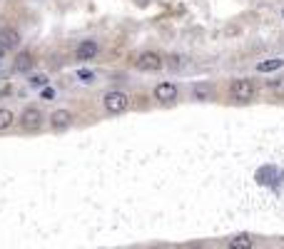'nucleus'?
<instances>
[{"mask_svg": "<svg viewBox=\"0 0 284 249\" xmlns=\"http://www.w3.org/2000/svg\"><path fill=\"white\" fill-rule=\"evenodd\" d=\"M102 105L110 115H122L127 107H130V95L122 92V90H110L105 97H102Z\"/></svg>", "mask_w": 284, "mask_h": 249, "instance_id": "f257e3e1", "label": "nucleus"}, {"mask_svg": "<svg viewBox=\"0 0 284 249\" xmlns=\"http://www.w3.org/2000/svg\"><path fill=\"white\" fill-rule=\"evenodd\" d=\"M229 95H232L237 102H252L254 95H257V87H254V82H252L249 77H239V80L232 82Z\"/></svg>", "mask_w": 284, "mask_h": 249, "instance_id": "f03ea898", "label": "nucleus"}, {"mask_svg": "<svg viewBox=\"0 0 284 249\" xmlns=\"http://www.w3.org/2000/svg\"><path fill=\"white\" fill-rule=\"evenodd\" d=\"M135 65L140 67L142 72H157V70H162V67H165V60H162V55H160V53H155V50H145V53L137 55Z\"/></svg>", "mask_w": 284, "mask_h": 249, "instance_id": "7ed1b4c3", "label": "nucleus"}, {"mask_svg": "<svg viewBox=\"0 0 284 249\" xmlns=\"http://www.w3.org/2000/svg\"><path fill=\"white\" fill-rule=\"evenodd\" d=\"M20 127H23L25 132H38V130L43 127V112H40L38 107L23 110V115H20Z\"/></svg>", "mask_w": 284, "mask_h": 249, "instance_id": "20e7f679", "label": "nucleus"}, {"mask_svg": "<svg viewBox=\"0 0 284 249\" xmlns=\"http://www.w3.org/2000/svg\"><path fill=\"white\" fill-rule=\"evenodd\" d=\"M177 85L175 82H160L157 87H155V100L157 102H162V105H172L175 100H177Z\"/></svg>", "mask_w": 284, "mask_h": 249, "instance_id": "39448f33", "label": "nucleus"}, {"mask_svg": "<svg viewBox=\"0 0 284 249\" xmlns=\"http://www.w3.org/2000/svg\"><path fill=\"white\" fill-rule=\"evenodd\" d=\"M0 48L8 53V50H18L20 48V33L15 28H3L0 30Z\"/></svg>", "mask_w": 284, "mask_h": 249, "instance_id": "423d86ee", "label": "nucleus"}, {"mask_svg": "<svg viewBox=\"0 0 284 249\" xmlns=\"http://www.w3.org/2000/svg\"><path fill=\"white\" fill-rule=\"evenodd\" d=\"M97 43L95 40H82L77 48H75V58L80 62H87V60H95V55H97Z\"/></svg>", "mask_w": 284, "mask_h": 249, "instance_id": "0eeeda50", "label": "nucleus"}, {"mask_svg": "<svg viewBox=\"0 0 284 249\" xmlns=\"http://www.w3.org/2000/svg\"><path fill=\"white\" fill-rule=\"evenodd\" d=\"M70 125H72V112L70 110H55V112L50 115V127L58 130V132L68 130Z\"/></svg>", "mask_w": 284, "mask_h": 249, "instance_id": "6e6552de", "label": "nucleus"}, {"mask_svg": "<svg viewBox=\"0 0 284 249\" xmlns=\"http://www.w3.org/2000/svg\"><path fill=\"white\" fill-rule=\"evenodd\" d=\"M33 65H35L33 53H30V50H23V53H18V58L13 62V70H15V72H30Z\"/></svg>", "mask_w": 284, "mask_h": 249, "instance_id": "1a4fd4ad", "label": "nucleus"}, {"mask_svg": "<svg viewBox=\"0 0 284 249\" xmlns=\"http://www.w3.org/2000/svg\"><path fill=\"white\" fill-rule=\"evenodd\" d=\"M252 237L249 234H237L234 239H229V247L227 249H252Z\"/></svg>", "mask_w": 284, "mask_h": 249, "instance_id": "9d476101", "label": "nucleus"}, {"mask_svg": "<svg viewBox=\"0 0 284 249\" xmlns=\"http://www.w3.org/2000/svg\"><path fill=\"white\" fill-rule=\"evenodd\" d=\"M15 122V115L10 112V110H5V107H0V132H5V130H10Z\"/></svg>", "mask_w": 284, "mask_h": 249, "instance_id": "9b49d317", "label": "nucleus"}, {"mask_svg": "<svg viewBox=\"0 0 284 249\" xmlns=\"http://www.w3.org/2000/svg\"><path fill=\"white\" fill-rule=\"evenodd\" d=\"M282 65H284L282 58H274V60H264V62H259V65H257V70H259V72H272V70H279Z\"/></svg>", "mask_w": 284, "mask_h": 249, "instance_id": "f8f14e48", "label": "nucleus"}, {"mask_svg": "<svg viewBox=\"0 0 284 249\" xmlns=\"http://www.w3.org/2000/svg\"><path fill=\"white\" fill-rule=\"evenodd\" d=\"M210 97H212V87L210 85H195V100L207 102Z\"/></svg>", "mask_w": 284, "mask_h": 249, "instance_id": "ddd939ff", "label": "nucleus"}, {"mask_svg": "<svg viewBox=\"0 0 284 249\" xmlns=\"http://www.w3.org/2000/svg\"><path fill=\"white\" fill-rule=\"evenodd\" d=\"M187 62L190 60H187L185 55H170V67H172V70H182Z\"/></svg>", "mask_w": 284, "mask_h": 249, "instance_id": "4468645a", "label": "nucleus"}, {"mask_svg": "<svg viewBox=\"0 0 284 249\" xmlns=\"http://www.w3.org/2000/svg\"><path fill=\"white\" fill-rule=\"evenodd\" d=\"M75 75H77V80H80V82H95V72H92V70H87V67L77 70Z\"/></svg>", "mask_w": 284, "mask_h": 249, "instance_id": "2eb2a0df", "label": "nucleus"}, {"mask_svg": "<svg viewBox=\"0 0 284 249\" xmlns=\"http://www.w3.org/2000/svg\"><path fill=\"white\" fill-rule=\"evenodd\" d=\"M28 82H30V87H45V85H48V77L38 72V75H30Z\"/></svg>", "mask_w": 284, "mask_h": 249, "instance_id": "dca6fc26", "label": "nucleus"}, {"mask_svg": "<svg viewBox=\"0 0 284 249\" xmlns=\"http://www.w3.org/2000/svg\"><path fill=\"white\" fill-rule=\"evenodd\" d=\"M40 95H43V100H53V97H55V90H53V87H43Z\"/></svg>", "mask_w": 284, "mask_h": 249, "instance_id": "f3484780", "label": "nucleus"}, {"mask_svg": "<svg viewBox=\"0 0 284 249\" xmlns=\"http://www.w3.org/2000/svg\"><path fill=\"white\" fill-rule=\"evenodd\" d=\"M190 249H205V247H200V244H195V247H190Z\"/></svg>", "mask_w": 284, "mask_h": 249, "instance_id": "a211bd4d", "label": "nucleus"}, {"mask_svg": "<svg viewBox=\"0 0 284 249\" xmlns=\"http://www.w3.org/2000/svg\"><path fill=\"white\" fill-rule=\"evenodd\" d=\"M3 53H5V50H3V48H0V58H3Z\"/></svg>", "mask_w": 284, "mask_h": 249, "instance_id": "6ab92c4d", "label": "nucleus"}, {"mask_svg": "<svg viewBox=\"0 0 284 249\" xmlns=\"http://www.w3.org/2000/svg\"><path fill=\"white\" fill-rule=\"evenodd\" d=\"M282 18H284V10H282Z\"/></svg>", "mask_w": 284, "mask_h": 249, "instance_id": "aec40b11", "label": "nucleus"}]
</instances>
